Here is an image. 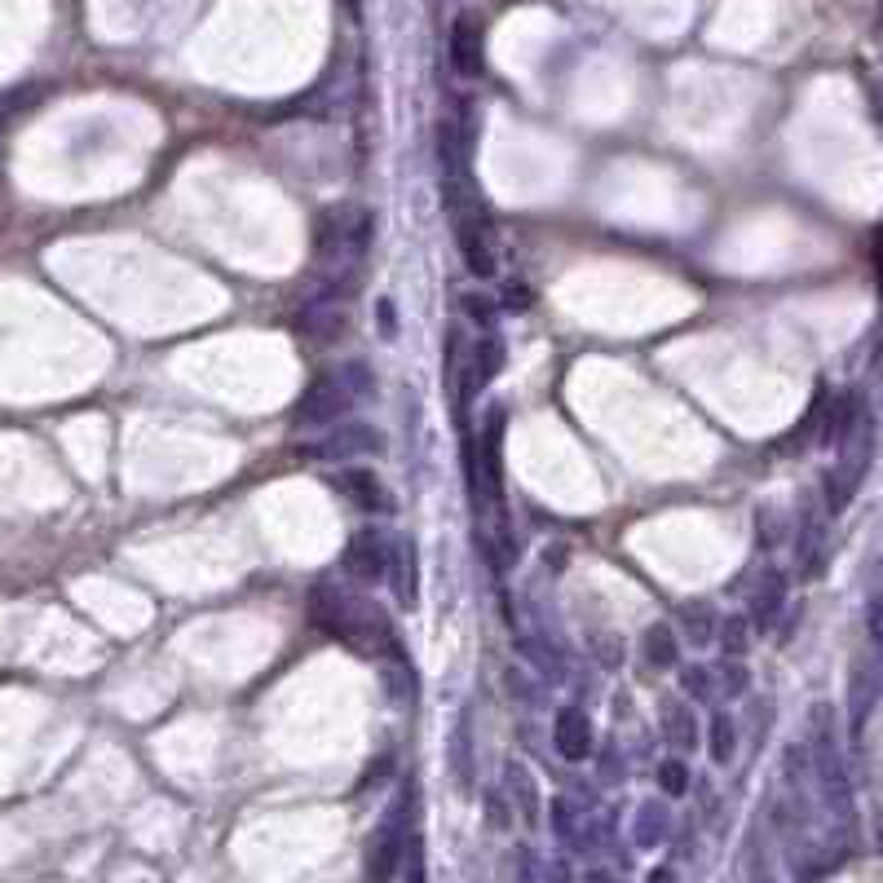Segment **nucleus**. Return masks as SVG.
Here are the masks:
<instances>
[{"mask_svg": "<svg viewBox=\"0 0 883 883\" xmlns=\"http://www.w3.org/2000/svg\"><path fill=\"white\" fill-rule=\"evenodd\" d=\"M747 631H752V624H747L743 615H729V619L716 628V640H720V649H725L729 658H743V654H747Z\"/></svg>", "mask_w": 883, "mask_h": 883, "instance_id": "nucleus-21", "label": "nucleus"}, {"mask_svg": "<svg viewBox=\"0 0 883 883\" xmlns=\"http://www.w3.org/2000/svg\"><path fill=\"white\" fill-rule=\"evenodd\" d=\"M341 566H345V575L354 579V583H363V588H372V583H384V570H389V539L380 534V530H354L350 534V543H345V552H341Z\"/></svg>", "mask_w": 883, "mask_h": 883, "instance_id": "nucleus-7", "label": "nucleus"}, {"mask_svg": "<svg viewBox=\"0 0 883 883\" xmlns=\"http://www.w3.org/2000/svg\"><path fill=\"white\" fill-rule=\"evenodd\" d=\"M406 883H424V866H420V862H411V875H406Z\"/></svg>", "mask_w": 883, "mask_h": 883, "instance_id": "nucleus-33", "label": "nucleus"}, {"mask_svg": "<svg viewBox=\"0 0 883 883\" xmlns=\"http://www.w3.org/2000/svg\"><path fill=\"white\" fill-rule=\"evenodd\" d=\"M658 786H663V795L680 799V795L689 791V764H685L680 756L663 759V764H658Z\"/></svg>", "mask_w": 883, "mask_h": 883, "instance_id": "nucleus-23", "label": "nucleus"}, {"mask_svg": "<svg viewBox=\"0 0 883 883\" xmlns=\"http://www.w3.org/2000/svg\"><path fill=\"white\" fill-rule=\"evenodd\" d=\"M487 813H491V826H496V831H504L508 804H504V795H500V791H487Z\"/></svg>", "mask_w": 883, "mask_h": 883, "instance_id": "nucleus-29", "label": "nucleus"}, {"mask_svg": "<svg viewBox=\"0 0 883 883\" xmlns=\"http://www.w3.org/2000/svg\"><path fill=\"white\" fill-rule=\"evenodd\" d=\"M680 689H685V698H694V703H712V694H716L707 667H680Z\"/></svg>", "mask_w": 883, "mask_h": 883, "instance_id": "nucleus-25", "label": "nucleus"}, {"mask_svg": "<svg viewBox=\"0 0 883 883\" xmlns=\"http://www.w3.org/2000/svg\"><path fill=\"white\" fill-rule=\"evenodd\" d=\"M305 610H310V624L318 631H327L332 640L359 649V597L354 592H345L341 583L318 579L310 588V606Z\"/></svg>", "mask_w": 883, "mask_h": 883, "instance_id": "nucleus-4", "label": "nucleus"}, {"mask_svg": "<svg viewBox=\"0 0 883 883\" xmlns=\"http://www.w3.org/2000/svg\"><path fill=\"white\" fill-rule=\"evenodd\" d=\"M384 583H389V592H393V601L402 610H415V601H420V552H415V539L411 534H393L389 539Z\"/></svg>", "mask_w": 883, "mask_h": 883, "instance_id": "nucleus-8", "label": "nucleus"}, {"mask_svg": "<svg viewBox=\"0 0 883 883\" xmlns=\"http://www.w3.org/2000/svg\"><path fill=\"white\" fill-rule=\"evenodd\" d=\"M376 310H380V323H384V327H380V332H384V341H393V336H398V318H393V305H389V301H376Z\"/></svg>", "mask_w": 883, "mask_h": 883, "instance_id": "nucleus-31", "label": "nucleus"}, {"mask_svg": "<svg viewBox=\"0 0 883 883\" xmlns=\"http://www.w3.org/2000/svg\"><path fill=\"white\" fill-rule=\"evenodd\" d=\"M464 336L460 332H451L447 336V363H442V380L455 389V398H460V389H464Z\"/></svg>", "mask_w": 883, "mask_h": 883, "instance_id": "nucleus-22", "label": "nucleus"}, {"mask_svg": "<svg viewBox=\"0 0 883 883\" xmlns=\"http://www.w3.org/2000/svg\"><path fill=\"white\" fill-rule=\"evenodd\" d=\"M725 689H729V698H738V694H747V667L734 658V663H725Z\"/></svg>", "mask_w": 883, "mask_h": 883, "instance_id": "nucleus-28", "label": "nucleus"}, {"mask_svg": "<svg viewBox=\"0 0 883 883\" xmlns=\"http://www.w3.org/2000/svg\"><path fill=\"white\" fill-rule=\"evenodd\" d=\"M296 451L305 460H314V464H354L363 455H380L384 451V438H380V429L363 424V420H345V424H332V429L314 433Z\"/></svg>", "mask_w": 883, "mask_h": 883, "instance_id": "nucleus-3", "label": "nucleus"}, {"mask_svg": "<svg viewBox=\"0 0 883 883\" xmlns=\"http://www.w3.org/2000/svg\"><path fill=\"white\" fill-rule=\"evenodd\" d=\"M354 406H359V393L345 380V372L336 367V372H323L301 389V398L287 411V424H292V433H323L332 424H345Z\"/></svg>", "mask_w": 883, "mask_h": 883, "instance_id": "nucleus-1", "label": "nucleus"}, {"mask_svg": "<svg viewBox=\"0 0 883 883\" xmlns=\"http://www.w3.org/2000/svg\"><path fill=\"white\" fill-rule=\"evenodd\" d=\"M680 631H685V640L694 645V649H703V645H712L716 640V628H720V619H716V610L707 606V601H689V606H680Z\"/></svg>", "mask_w": 883, "mask_h": 883, "instance_id": "nucleus-16", "label": "nucleus"}, {"mask_svg": "<svg viewBox=\"0 0 883 883\" xmlns=\"http://www.w3.org/2000/svg\"><path fill=\"white\" fill-rule=\"evenodd\" d=\"M508 363V345L500 332H482L473 345H469V359H464V389H460V406L473 398V393H482V389H491L500 372H504Z\"/></svg>", "mask_w": 883, "mask_h": 883, "instance_id": "nucleus-6", "label": "nucleus"}, {"mask_svg": "<svg viewBox=\"0 0 883 883\" xmlns=\"http://www.w3.org/2000/svg\"><path fill=\"white\" fill-rule=\"evenodd\" d=\"M588 649H592V658L601 663V667H624V640L615 636V631H592V640H588Z\"/></svg>", "mask_w": 883, "mask_h": 883, "instance_id": "nucleus-24", "label": "nucleus"}, {"mask_svg": "<svg viewBox=\"0 0 883 883\" xmlns=\"http://www.w3.org/2000/svg\"><path fill=\"white\" fill-rule=\"evenodd\" d=\"M451 773L464 791L473 786V729H469V720H460L455 734H451Z\"/></svg>", "mask_w": 883, "mask_h": 883, "instance_id": "nucleus-19", "label": "nucleus"}, {"mask_svg": "<svg viewBox=\"0 0 883 883\" xmlns=\"http://www.w3.org/2000/svg\"><path fill=\"white\" fill-rule=\"evenodd\" d=\"M504 786H508V799H512V813H517L526 826H534V822H539V808H543V799H539V786H534V773H530L526 764L508 759V764H504Z\"/></svg>", "mask_w": 883, "mask_h": 883, "instance_id": "nucleus-12", "label": "nucleus"}, {"mask_svg": "<svg viewBox=\"0 0 883 883\" xmlns=\"http://www.w3.org/2000/svg\"><path fill=\"white\" fill-rule=\"evenodd\" d=\"M875 269H880V296H883V230L880 239H875Z\"/></svg>", "mask_w": 883, "mask_h": 883, "instance_id": "nucleus-32", "label": "nucleus"}, {"mask_svg": "<svg viewBox=\"0 0 883 883\" xmlns=\"http://www.w3.org/2000/svg\"><path fill=\"white\" fill-rule=\"evenodd\" d=\"M782 601H786V579H782V575H764V583H759L756 597H752V619H747V624H756V628H773V619H777Z\"/></svg>", "mask_w": 883, "mask_h": 883, "instance_id": "nucleus-17", "label": "nucleus"}, {"mask_svg": "<svg viewBox=\"0 0 883 883\" xmlns=\"http://www.w3.org/2000/svg\"><path fill=\"white\" fill-rule=\"evenodd\" d=\"M460 310H464V318H469V323H478V327H487V332H496V318H500V305H496L491 296H482V292H460Z\"/></svg>", "mask_w": 883, "mask_h": 883, "instance_id": "nucleus-20", "label": "nucleus"}, {"mask_svg": "<svg viewBox=\"0 0 883 883\" xmlns=\"http://www.w3.org/2000/svg\"><path fill=\"white\" fill-rule=\"evenodd\" d=\"M658 725H663V738H667L676 752H694V747H698V716H694V707H689V703H680V698H663V716H658Z\"/></svg>", "mask_w": 883, "mask_h": 883, "instance_id": "nucleus-13", "label": "nucleus"}, {"mask_svg": "<svg viewBox=\"0 0 883 883\" xmlns=\"http://www.w3.org/2000/svg\"><path fill=\"white\" fill-rule=\"evenodd\" d=\"M707 747H712L716 764H729L734 759V752H738V729H734V716L729 712H712V720H707Z\"/></svg>", "mask_w": 883, "mask_h": 883, "instance_id": "nucleus-18", "label": "nucleus"}, {"mask_svg": "<svg viewBox=\"0 0 883 883\" xmlns=\"http://www.w3.org/2000/svg\"><path fill=\"white\" fill-rule=\"evenodd\" d=\"M323 482H327V491H336L345 504H354V508H367V512H376V508H393V500H389V491H384V482H380L376 469L345 464V469L327 473Z\"/></svg>", "mask_w": 883, "mask_h": 883, "instance_id": "nucleus-9", "label": "nucleus"}, {"mask_svg": "<svg viewBox=\"0 0 883 883\" xmlns=\"http://www.w3.org/2000/svg\"><path fill=\"white\" fill-rule=\"evenodd\" d=\"M350 332V314L341 310V301H305V310L296 314V336H305L310 345H336Z\"/></svg>", "mask_w": 883, "mask_h": 883, "instance_id": "nucleus-11", "label": "nucleus"}, {"mask_svg": "<svg viewBox=\"0 0 883 883\" xmlns=\"http://www.w3.org/2000/svg\"><path fill=\"white\" fill-rule=\"evenodd\" d=\"M530 287L526 283H504V310H512V314H521V310H530Z\"/></svg>", "mask_w": 883, "mask_h": 883, "instance_id": "nucleus-27", "label": "nucleus"}, {"mask_svg": "<svg viewBox=\"0 0 883 883\" xmlns=\"http://www.w3.org/2000/svg\"><path fill=\"white\" fill-rule=\"evenodd\" d=\"M543 883H575V871H570V862H566V857H552V862L543 866Z\"/></svg>", "mask_w": 883, "mask_h": 883, "instance_id": "nucleus-30", "label": "nucleus"}, {"mask_svg": "<svg viewBox=\"0 0 883 883\" xmlns=\"http://www.w3.org/2000/svg\"><path fill=\"white\" fill-rule=\"evenodd\" d=\"M640 663L649 671H676L680 667V640L667 624H649L640 636Z\"/></svg>", "mask_w": 883, "mask_h": 883, "instance_id": "nucleus-14", "label": "nucleus"}, {"mask_svg": "<svg viewBox=\"0 0 883 883\" xmlns=\"http://www.w3.org/2000/svg\"><path fill=\"white\" fill-rule=\"evenodd\" d=\"M411 813H415V786H402V795L384 808V817L367 840V853H363V880L367 883H393V875L402 871V857L411 844Z\"/></svg>", "mask_w": 883, "mask_h": 883, "instance_id": "nucleus-2", "label": "nucleus"}, {"mask_svg": "<svg viewBox=\"0 0 883 883\" xmlns=\"http://www.w3.org/2000/svg\"><path fill=\"white\" fill-rule=\"evenodd\" d=\"M631 835H636V848H658V844H667V835H671V808H667L663 799H645V804L636 808Z\"/></svg>", "mask_w": 883, "mask_h": 883, "instance_id": "nucleus-15", "label": "nucleus"}, {"mask_svg": "<svg viewBox=\"0 0 883 883\" xmlns=\"http://www.w3.org/2000/svg\"><path fill=\"white\" fill-rule=\"evenodd\" d=\"M548 826H552V835H561V840H575L579 831H575V804L566 799V795H552V804H548Z\"/></svg>", "mask_w": 883, "mask_h": 883, "instance_id": "nucleus-26", "label": "nucleus"}, {"mask_svg": "<svg viewBox=\"0 0 883 883\" xmlns=\"http://www.w3.org/2000/svg\"><path fill=\"white\" fill-rule=\"evenodd\" d=\"M588 883H610V875H606V871H592V875H588Z\"/></svg>", "mask_w": 883, "mask_h": 883, "instance_id": "nucleus-35", "label": "nucleus"}, {"mask_svg": "<svg viewBox=\"0 0 883 883\" xmlns=\"http://www.w3.org/2000/svg\"><path fill=\"white\" fill-rule=\"evenodd\" d=\"M649 883H671V871H654V875H649Z\"/></svg>", "mask_w": 883, "mask_h": 883, "instance_id": "nucleus-34", "label": "nucleus"}, {"mask_svg": "<svg viewBox=\"0 0 883 883\" xmlns=\"http://www.w3.org/2000/svg\"><path fill=\"white\" fill-rule=\"evenodd\" d=\"M880 853H883V822H880Z\"/></svg>", "mask_w": 883, "mask_h": 883, "instance_id": "nucleus-36", "label": "nucleus"}, {"mask_svg": "<svg viewBox=\"0 0 883 883\" xmlns=\"http://www.w3.org/2000/svg\"><path fill=\"white\" fill-rule=\"evenodd\" d=\"M552 743H557V756L570 759V764H583V759H592L597 752V734H592V720H588V712L583 707H561L557 716H552Z\"/></svg>", "mask_w": 883, "mask_h": 883, "instance_id": "nucleus-10", "label": "nucleus"}, {"mask_svg": "<svg viewBox=\"0 0 883 883\" xmlns=\"http://www.w3.org/2000/svg\"><path fill=\"white\" fill-rule=\"evenodd\" d=\"M447 53H451V67L464 80H482L487 76V22H482V13H473V9L455 13Z\"/></svg>", "mask_w": 883, "mask_h": 883, "instance_id": "nucleus-5", "label": "nucleus"}]
</instances>
